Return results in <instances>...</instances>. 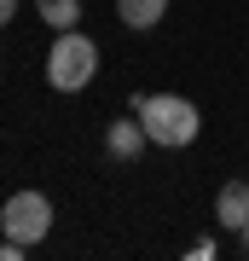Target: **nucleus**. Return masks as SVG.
<instances>
[{"instance_id": "obj_10", "label": "nucleus", "mask_w": 249, "mask_h": 261, "mask_svg": "<svg viewBox=\"0 0 249 261\" xmlns=\"http://www.w3.org/2000/svg\"><path fill=\"white\" fill-rule=\"evenodd\" d=\"M238 244H243V255H249V226H243V232H238Z\"/></svg>"}, {"instance_id": "obj_8", "label": "nucleus", "mask_w": 249, "mask_h": 261, "mask_svg": "<svg viewBox=\"0 0 249 261\" xmlns=\"http://www.w3.org/2000/svg\"><path fill=\"white\" fill-rule=\"evenodd\" d=\"M23 250H29L23 238H0V261H23Z\"/></svg>"}, {"instance_id": "obj_6", "label": "nucleus", "mask_w": 249, "mask_h": 261, "mask_svg": "<svg viewBox=\"0 0 249 261\" xmlns=\"http://www.w3.org/2000/svg\"><path fill=\"white\" fill-rule=\"evenodd\" d=\"M116 18L128 29H157L168 18V0H116Z\"/></svg>"}, {"instance_id": "obj_5", "label": "nucleus", "mask_w": 249, "mask_h": 261, "mask_svg": "<svg viewBox=\"0 0 249 261\" xmlns=\"http://www.w3.org/2000/svg\"><path fill=\"white\" fill-rule=\"evenodd\" d=\"M145 145H151V134H145L139 116H122V122H110V134H104V151H110L116 163H133Z\"/></svg>"}, {"instance_id": "obj_9", "label": "nucleus", "mask_w": 249, "mask_h": 261, "mask_svg": "<svg viewBox=\"0 0 249 261\" xmlns=\"http://www.w3.org/2000/svg\"><path fill=\"white\" fill-rule=\"evenodd\" d=\"M12 18H18V0H0V29H6Z\"/></svg>"}, {"instance_id": "obj_3", "label": "nucleus", "mask_w": 249, "mask_h": 261, "mask_svg": "<svg viewBox=\"0 0 249 261\" xmlns=\"http://www.w3.org/2000/svg\"><path fill=\"white\" fill-rule=\"evenodd\" d=\"M0 226H6V238L41 244L46 232H52V203H46L41 192H12L6 209H0Z\"/></svg>"}, {"instance_id": "obj_7", "label": "nucleus", "mask_w": 249, "mask_h": 261, "mask_svg": "<svg viewBox=\"0 0 249 261\" xmlns=\"http://www.w3.org/2000/svg\"><path fill=\"white\" fill-rule=\"evenodd\" d=\"M35 12L52 29H75V23H81V0H35Z\"/></svg>"}, {"instance_id": "obj_1", "label": "nucleus", "mask_w": 249, "mask_h": 261, "mask_svg": "<svg viewBox=\"0 0 249 261\" xmlns=\"http://www.w3.org/2000/svg\"><path fill=\"white\" fill-rule=\"evenodd\" d=\"M133 116L145 122L151 145H168V151L191 145L197 134H203V111H197L191 99H180V93H139L133 99Z\"/></svg>"}, {"instance_id": "obj_11", "label": "nucleus", "mask_w": 249, "mask_h": 261, "mask_svg": "<svg viewBox=\"0 0 249 261\" xmlns=\"http://www.w3.org/2000/svg\"><path fill=\"white\" fill-rule=\"evenodd\" d=\"M0 238H6V226H0Z\"/></svg>"}, {"instance_id": "obj_4", "label": "nucleus", "mask_w": 249, "mask_h": 261, "mask_svg": "<svg viewBox=\"0 0 249 261\" xmlns=\"http://www.w3.org/2000/svg\"><path fill=\"white\" fill-rule=\"evenodd\" d=\"M214 221H220L226 232H243L249 226V180H226V186L214 192Z\"/></svg>"}, {"instance_id": "obj_2", "label": "nucleus", "mask_w": 249, "mask_h": 261, "mask_svg": "<svg viewBox=\"0 0 249 261\" xmlns=\"http://www.w3.org/2000/svg\"><path fill=\"white\" fill-rule=\"evenodd\" d=\"M93 75H99V47L87 35H75V29H58L52 53H46V82L58 93H81Z\"/></svg>"}]
</instances>
